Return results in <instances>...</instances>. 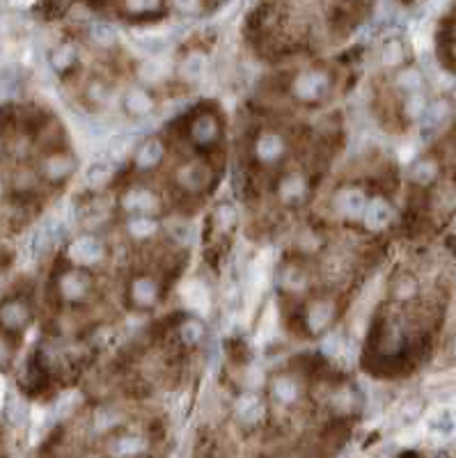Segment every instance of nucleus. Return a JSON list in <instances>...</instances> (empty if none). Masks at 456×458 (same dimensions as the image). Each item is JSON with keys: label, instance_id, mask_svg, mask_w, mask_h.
Instances as JSON below:
<instances>
[{"label": "nucleus", "instance_id": "9d476101", "mask_svg": "<svg viewBox=\"0 0 456 458\" xmlns=\"http://www.w3.org/2000/svg\"><path fill=\"white\" fill-rule=\"evenodd\" d=\"M0 321H3V326L5 328H10V330H19L21 326H26V321H28V310L23 307L21 303H7L3 310H0Z\"/></svg>", "mask_w": 456, "mask_h": 458}, {"label": "nucleus", "instance_id": "7ed1b4c3", "mask_svg": "<svg viewBox=\"0 0 456 458\" xmlns=\"http://www.w3.org/2000/svg\"><path fill=\"white\" fill-rule=\"evenodd\" d=\"M365 195L356 191V188H347V191H342L337 195V209L344 218H358L360 213H365Z\"/></svg>", "mask_w": 456, "mask_h": 458}, {"label": "nucleus", "instance_id": "c756f323", "mask_svg": "<svg viewBox=\"0 0 456 458\" xmlns=\"http://www.w3.org/2000/svg\"><path fill=\"white\" fill-rule=\"evenodd\" d=\"M445 115H447V106L436 104V106H431L427 113H424V122H427V126H438L440 122L445 120Z\"/></svg>", "mask_w": 456, "mask_h": 458}, {"label": "nucleus", "instance_id": "4468645a", "mask_svg": "<svg viewBox=\"0 0 456 458\" xmlns=\"http://www.w3.org/2000/svg\"><path fill=\"white\" fill-rule=\"evenodd\" d=\"M330 314H333V307L330 303H324V300H319V303H314L308 312V328L312 333H319V330L326 328V323L330 321Z\"/></svg>", "mask_w": 456, "mask_h": 458}, {"label": "nucleus", "instance_id": "79ce46f5", "mask_svg": "<svg viewBox=\"0 0 456 458\" xmlns=\"http://www.w3.org/2000/svg\"><path fill=\"white\" fill-rule=\"evenodd\" d=\"M454 234H456V220H454Z\"/></svg>", "mask_w": 456, "mask_h": 458}, {"label": "nucleus", "instance_id": "0eeeda50", "mask_svg": "<svg viewBox=\"0 0 456 458\" xmlns=\"http://www.w3.org/2000/svg\"><path fill=\"white\" fill-rule=\"evenodd\" d=\"M184 300L188 303L191 310L200 312V314L207 312L209 305H211L209 291L204 289V284H200V282H191V284H188V287L184 289Z\"/></svg>", "mask_w": 456, "mask_h": 458}, {"label": "nucleus", "instance_id": "c9c22d12", "mask_svg": "<svg viewBox=\"0 0 456 458\" xmlns=\"http://www.w3.org/2000/svg\"><path fill=\"white\" fill-rule=\"evenodd\" d=\"M431 429L434 431H440V433H450L452 429H454V420L447 413H443L438 417V420H434L431 422Z\"/></svg>", "mask_w": 456, "mask_h": 458}, {"label": "nucleus", "instance_id": "72a5a7b5", "mask_svg": "<svg viewBox=\"0 0 456 458\" xmlns=\"http://www.w3.org/2000/svg\"><path fill=\"white\" fill-rule=\"evenodd\" d=\"M72 60H74V51L69 49V46H62V49L55 51L53 55V65L58 69H65L67 65H72Z\"/></svg>", "mask_w": 456, "mask_h": 458}, {"label": "nucleus", "instance_id": "7c9ffc66", "mask_svg": "<svg viewBox=\"0 0 456 458\" xmlns=\"http://www.w3.org/2000/svg\"><path fill=\"white\" fill-rule=\"evenodd\" d=\"M140 447H143V442H140L138 438H122L115 452L120 456H133V454L140 452Z\"/></svg>", "mask_w": 456, "mask_h": 458}, {"label": "nucleus", "instance_id": "b1692460", "mask_svg": "<svg viewBox=\"0 0 456 458\" xmlns=\"http://www.w3.org/2000/svg\"><path fill=\"white\" fill-rule=\"evenodd\" d=\"M138 46H140V51H145L147 55L156 58V55H163L165 51H168V39H165V37H156V35L143 37V39H138Z\"/></svg>", "mask_w": 456, "mask_h": 458}, {"label": "nucleus", "instance_id": "bb28decb", "mask_svg": "<svg viewBox=\"0 0 456 458\" xmlns=\"http://www.w3.org/2000/svg\"><path fill=\"white\" fill-rule=\"evenodd\" d=\"M202 333H204V328H202V323H200V321H188V323H184V328H182V337H184V342H186V344H195V342H200V339H202Z\"/></svg>", "mask_w": 456, "mask_h": 458}, {"label": "nucleus", "instance_id": "aec40b11", "mask_svg": "<svg viewBox=\"0 0 456 458\" xmlns=\"http://www.w3.org/2000/svg\"><path fill=\"white\" fill-rule=\"evenodd\" d=\"M168 74V65L163 62L161 55H156V58H149L147 62L140 65V76L145 78V81H159Z\"/></svg>", "mask_w": 456, "mask_h": 458}, {"label": "nucleus", "instance_id": "a19ab883", "mask_svg": "<svg viewBox=\"0 0 456 458\" xmlns=\"http://www.w3.org/2000/svg\"><path fill=\"white\" fill-rule=\"evenodd\" d=\"M12 3H14V5H28L30 0H12Z\"/></svg>", "mask_w": 456, "mask_h": 458}, {"label": "nucleus", "instance_id": "1a4fd4ad", "mask_svg": "<svg viewBox=\"0 0 456 458\" xmlns=\"http://www.w3.org/2000/svg\"><path fill=\"white\" fill-rule=\"evenodd\" d=\"M161 159H163V145L159 140H147L145 145L138 149L136 163L140 170H152L154 165H159Z\"/></svg>", "mask_w": 456, "mask_h": 458}, {"label": "nucleus", "instance_id": "423d86ee", "mask_svg": "<svg viewBox=\"0 0 456 458\" xmlns=\"http://www.w3.org/2000/svg\"><path fill=\"white\" fill-rule=\"evenodd\" d=\"M365 220H367V225L369 227H374V229H379V227H385L392 220V209H390V204L385 202V200H374V202H369L367 207H365Z\"/></svg>", "mask_w": 456, "mask_h": 458}, {"label": "nucleus", "instance_id": "20e7f679", "mask_svg": "<svg viewBox=\"0 0 456 458\" xmlns=\"http://www.w3.org/2000/svg\"><path fill=\"white\" fill-rule=\"evenodd\" d=\"M237 415L243 424H257L264 417V404L255 397V394H246V397L239 399Z\"/></svg>", "mask_w": 456, "mask_h": 458}, {"label": "nucleus", "instance_id": "a878e982", "mask_svg": "<svg viewBox=\"0 0 456 458\" xmlns=\"http://www.w3.org/2000/svg\"><path fill=\"white\" fill-rule=\"evenodd\" d=\"M7 417H10L12 424H23V422L28 420V406L23 404L21 399L14 397L10 401V406H7Z\"/></svg>", "mask_w": 456, "mask_h": 458}, {"label": "nucleus", "instance_id": "a211bd4d", "mask_svg": "<svg viewBox=\"0 0 456 458\" xmlns=\"http://www.w3.org/2000/svg\"><path fill=\"white\" fill-rule=\"evenodd\" d=\"M209 179V172L207 168H202V165H188V168L182 170V175H179V181L186 186V188H200L207 184Z\"/></svg>", "mask_w": 456, "mask_h": 458}, {"label": "nucleus", "instance_id": "393cba45", "mask_svg": "<svg viewBox=\"0 0 456 458\" xmlns=\"http://www.w3.org/2000/svg\"><path fill=\"white\" fill-rule=\"evenodd\" d=\"M90 35H92L94 42L101 44V46H110V44H115V39H117L115 30L110 28L108 23H94Z\"/></svg>", "mask_w": 456, "mask_h": 458}, {"label": "nucleus", "instance_id": "4be33fe9", "mask_svg": "<svg viewBox=\"0 0 456 458\" xmlns=\"http://www.w3.org/2000/svg\"><path fill=\"white\" fill-rule=\"evenodd\" d=\"M110 177H113V168H110V165H106V163L92 165V168L85 172V179H88V184L94 186V188L106 186L108 181H110Z\"/></svg>", "mask_w": 456, "mask_h": 458}, {"label": "nucleus", "instance_id": "e433bc0d", "mask_svg": "<svg viewBox=\"0 0 456 458\" xmlns=\"http://www.w3.org/2000/svg\"><path fill=\"white\" fill-rule=\"evenodd\" d=\"M399 85L406 88V90L420 88V74L418 71H406V74H402V78H399Z\"/></svg>", "mask_w": 456, "mask_h": 458}, {"label": "nucleus", "instance_id": "5701e85b", "mask_svg": "<svg viewBox=\"0 0 456 458\" xmlns=\"http://www.w3.org/2000/svg\"><path fill=\"white\" fill-rule=\"evenodd\" d=\"M204 71H207V58L204 55H188L182 65V74L186 78H202Z\"/></svg>", "mask_w": 456, "mask_h": 458}, {"label": "nucleus", "instance_id": "f257e3e1", "mask_svg": "<svg viewBox=\"0 0 456 458\" xmlns=\"http://www.w3.org/2000/svg\"><path fill=\"white\" fill-rule=\"evenodd\" d=\"M294 90L301 99H319L328 90V76L321 74V71H308V74L298 76Z\"/></svg>", "mask_w": 456, "mask_h": 458}, {"label": "nucleus", "instance_id": "9b49d317", "mask_svg": "<svg viewBox=\"0 0 456 458\" xmlns=\"http://www.w3.org/2000/svg\"><path fill=\"white\" fill-rule=\"evenodd\" d=\"M305 197V181L298 177V175H292L282 181L280 186V200L285 204H301Z\"/></svg>", "mask_w": 456, "mask_h": 458}, {"label": "nucleus", "instance_id": "f8f14e48", "mask_svg": "<svg viewBox=\"0 0 456 458\" xmlns=\"http://www.w3.org/2000/svg\"><path fill=\"white\" fill-rule=\"evenodd\" d=\"M62 289V296L69 298V300H78L85 296V291H88V278H85L83 273H69L65 275V280L60 284Z\"/></svg>", "mask_w": 456, "mask_h": 458}, {"label": "nucleus", "instance_id": "6ab92c4d", "mask_svg": "<svg viewBox=\"0 0 456 458\" xmlns=\"http://www.w3.org/2000/svg\"><path fill=\"white\" fill-rule=\"evenodd\" d=\"M69 172H72V161L67 159L65 154H55L51 156L49 161H46V175H49L51 179H65Z\"/></svg>", "mask_w": 456, "mask_h": 458}, {"label": "nucleus", "instance_id": "6e6552de", "mask_svg": "<svg viewBox=\"0 0 456 458\" xmlns=\"http://www.w3.org/2000/svg\"><path fill=\"white\" fill-rule=\"evenodd\" d=\"M218 136V124L211 115H202L193 122V140L198 145H211Z\"/></svg>", "mask_w": 456, "mask_h": 458}, {"label": "nucleus", "instance_id": "ddd939ff", "mask_svg": "<svg viewBox=\"0 0 456 458\" xmlns=\"http://www.w3.org/2000/svg\"><path fill=\"white\" fill-rule=\"evenodd\" d=\"M124 202H127L129 209H136V211H152L156 209V195L149 193L147 188H133V191L124 197Z\"/></svg>", "mask_w": 456, "mask_h": 458}, {"label": "nucleus", "instance_id": "4c0bfd02", "mask_svg": "<svg viewBox=\"0 0 456 458\" xmlns=\"http://www.w3.org/2000/svg\"><path fill=\"white\" fill-rule=\"evenodd\" d=\"M383 58H385V62H397L399 58H402V46H399L397 42H390L388 46H385V51H383Z\"/></svg>", "mask_w": 456, "mask_h": 458}, {"label": "nucleus", "instance_id": "f704fd0d", "mask_svg": "<svg viewBox=\"0 0 456 458\" xmlns=\"http://www.w3.org/2000/svg\"><path fill=\"white\" fill-rule=\"evenodd\" d=\"M216 220L220 227H230L234 225V209L230 207V204H223V207L216 209Z\"/></svg>", "mask_w": 456, "mask_h": 458}, {"label": "nucleus", "instance_id": "2eb2a0df", "mask_svg": "<svg viewBox=\"0 0 456 458\" xmlns=\"http://www.w3.org/2000/svg\"><path fill=\"white\" fill-rule=\"evenodd\" d=\"M156 296H159V287H156V282H154V280H149V278H140L136 284H133V298H136V303H138V305H143V307L154 305Z\"/></svg>", "mask_w": 456, "mask_h": 458}, {"label": "nucleus", "instance_id": "cd10ccee", "mask_svg": "<svg viewBox=\"0 0 456 458\" xmlns=\"http://www.w3.org/2000/svg\"><path fill=\"white\" fill-rule=\"evenodd\" d=\"M161 0H127V10L133 14H147L159 10Z\"/></svg>", "mask_w": 456, "mask_h": 458}, {"label": "nucleus", "instance_id": "2f4dec72", "mask_svg": "<svg viewBox=\"0 0 456 458\" xmlns=\"http://www.w3.org/2000/svg\"><path fill=\"white\" fill-rule=\"evenodd\" d=\"M434 175H436V168L431 163H420L418 168L413 170V179L418 181V184H429L431 179H434Z\"/></svg>", "mask_w": 456, "mask_h": 458}, {"label": "nucleus", "instance_id": "412c9836", "mask_svg": "<svg viewBox=\"0 0 456 458\" xmlns=\"http://www.w3.org/2000/svg\"><path fill=\"white\" fill-rule=\"evenodd\" d=\"M156 229H159V225H156V220L152 218H133L129 223V232L131 236H136V239H149V236L156 234Z\"/></svg>", "mask_w": 456, "mask_h": 458}, {"label": "nucleus", "instance_id": "f3484780", "mask_svg": "<svg viewBox=\"0 0 456 458\" xmlns=\"http://www.w3.org/2000/svg\"><path fill=\"white\" fill-rule=\"evenodd\" d=\"M124 106H127V110L131 115H147L149 110L154 108V101L147 97L145 92L140 90H131L127 94V99H124Z\"/></svg>", "mask_w": 456, "mask_h": 458}, {"label": "nucleus", "instance_id": "39448f33", "mask_svg": "<svg viewBox=\"0 0 456 458\" xmlns=\"http://www.w3.org/2000/svg\"><path fill=\"white\" fill-rule=\"evenodd\" d=\"M282 152H285V140H282L280 136H275V133H266V136H262L257 142L259 159L266 161V163L280 159Z\"/></svg>", "mask_w": 456, "mask_h": 458}, {"label": "nucleus", "instance_id": "473e14b6", "mask_svg": "<svg viewBox=\"0 0 456 458\" xmlns=\"http://www.w3.org/2000/svg\"><path fill=\"white\" fill-rule=\"evenodd\" d=\"M131 142H133V136H117V138L110 140L108 149L113 156H122L124 152H127V147L131 145Z\"/></svg>", "mask_w": 456, "mask_h": 458}, {"label": "nucleus", "instance_id": "c85d7f7f", "mask_svg": "<svg viewBox=\"0 0 456 458\" xmlns=\"http://www.w3.org/2000/svg\"><path fill=\"white\" fill-rule=\"evenodd\" d=\"M170 234H172V239H177L179 243H191L195 236V229L188 223H177L170 227Z\"/></svg>", "mask_w": 456, "mask_h": 458}, {"label": "nucleus", "instance_id": "58836bf2", "mask_svg": "<svg viewBox=\"0 0 456 458\" xmlns=\"http://www.w3.org/2000/svg\"><path fill=\"white\" fill-rule=\"evenodd\" d=\"M175 5H177V10H182V12H193L195 7H198V0H175Z\"/></svg>", "mask_w": 456, "mask_h": 458}, {"label": "nucleus", "instance_id": "f03ea898", "mask_svg": "<svg viewBox=\"0 0 456 458\" xmlns=\"http://www.w3.org/2000/svg\"><path fill=\"white\" fill-rule=\"evenodd\" d=\"M69 257H72L76 264H97L99 259L104 257V246H101L97 239L85 236V239H78L72 243Z\"/></svg>", "mask_w": 456, "mask_h": 458}, {"label": "nucleus", "instance_id": "dca6fc26", "mask_svg": "<svg viewBox=\"0 0 456 458\" xmlns=\"http://www.w3.org/2000/svg\"><path fill=\"white\" fill-rule=\"evenodd\" d=\"M273 397L280 401V404H294L298 399V385L292 381V378L282 376V378H275L273 381Z\"/></svg>", "mask_w": 456, "mask_h": 458}, {"label": "nucleus", "instance_id": "ea45409f", "mask_svg": "<svg viewBox=\"0 0 456 458\" xmlns=\"http://www.w3.org/2000/svg\"><path fill=\"white\" fill-rule=\"evenodd\" d=\"M7 355H10V353H7V346L0 342V365H3V362L7 360Z\"/></svg>", "mask_w": 456, "mask_h": 458}]
</instances>
